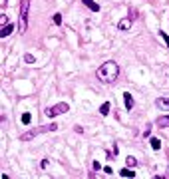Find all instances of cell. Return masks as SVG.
Listing matches in <instances>:
<instances>
[{
    "mask_svg": "<svg viewBox=\"0 0 169 179\" xmlns=\"http://www.w3.org/2000/svg\"><path fill=\"white\" fill-rule=\"evenodd\" d=\"M109 108H112V105H109V101H104V104H101V108H100V113H101V116H108V113H109Z\"/></svg>",
    "mask_w": 169,
    "mask_h": 179,
    "instance_id": "obj_12",
    "label": "cell"
},
{
    "mask_svg": "<svg viewBox=\"0 0 169 179\" xmlns=\"http://www.w3.org/2000/svg\"><path fill=\"white\" fill-rule=\"evenodd\" d=\"M12 30H14V26H12V24H4L2 30H0V36H2V38L10 36V34H12Z\"/></svg>",
    "mask_w": 169,
    "mask_h": 179,
    "instance_id": "obj_9",
    "label": "cell"
},
{
    "mask_svg": "<svg viewBox=\"0 0 169 179\" xmlns=\"http://www.w3.org/2000/svg\"><path fill=\"white\" fill-rule=\"evenodd\" d=\"M56 129H58L56 123H48V125H38L36 129H30V131H26V133L20 135V141H30V139H34L36 135H40V133H48V131H56Z\"/></svg>",
    "mask_w": 169,
    "mask_h": 179,
    "instance_id": "obj_2",
    "label": "cell"
},
{
    "mask_svg": "<svg viewBox=\"0 0 169 179\" xmlns=\"http://www.w3.org/2000/svg\"><path fill=\"white\" fill-rule=\"evenodd\" d=\"M48 163H50L48 159H42V161H40V167H42V169H46V167H48Z\"/></svg>",
    "mask_w": 169,
    "mask_h": 179,
    "instance_id": "obj_21",
    "label": "cell"
},
{
    "mask_svg": "<svg viewBox=\"0 0 169 179\" xmlns=\"http://www.w3.org/2000/svg\"><path fill=\"white\" fill-rule=\"evenodd\" d=\"M135 14H137L135 10H129V16H128V18H132V20H133V18H135Z\"/></svg>",
    "mask_w": 169,
    "mask_h": 179,
    "instance_id": "obj_23",
    "label": "cell"
},
{
    "mask_svg": "<svg viewBox=\"0 0 169 179\" xmlns=\"http://www.w3.org/2000/svg\"><path fill=\"white\" fill-rule=\"evenodd\" d=\"M157 125H159V127H169V116L157 117Z\"/></svg>",
    "mask_w": 169,
    "mask_h": 179,
    "instance_id": "obj_10",
    "label": "cell"
},
{
    "mask_svg": "<svg viewBox=\"0 0 169 179\" xmlns=\"http://www.w3.org/2000/svg\"><path fill=\"white\" fill-rule=\"evenodd\" d=\"M143 135H145V137H149V135H151V125H149V123H147V127H145V131H143Z\"/></svg>",
    "mask_w": 169,
    "mask_h": 179,
    "instance_id": "obj_19",
    "label": "cell"
},
{
    "mask_svg": "<svg viewBox=\"0 0 169 179\" xmlns=\"http://www.w3.org/2000/svg\"><path fill=\"white\" fill-rule=\"evenodd\" d=\"M155 105L159 109H169V97H157L155 100Z\"/></svg>",
    "mask_w": 169,
    "mask_h": 179,
    "instance_id": "obj_5",
    "label": "cell"
},
{
    "mask_svg": "<svg viewBox=\"0 0 169 179\" xmlns=\"http://www.w3.org/2000/svg\"><path fill=\"white\" fill-rule=\"evenodd\" d=\"M132 22H133L132 18H124L121 22H117V30H129L132 28Z\"/></svg>",
    "mask_w": 169,
    "mask_h": 179,
    "instance_id": "obj_6",
    "label": "cell"
},
{
    "mask_svg": "<svg viewBox=\"0 0 169 179\" xmlns=\"http://www.w3.org/2000/svg\"><path fill=\"white\" fill-rule=\"evenodd\" d=\"M68 109H70V105H68L66 101H60V104H56V105H52V108L46 109V116L54 117V116H60V113H66Z\"/></svg>",
    "mask_w": 169,
    "mask_h": 179,
    "instance_id": "obj_4",
    "label": "cell"
},
{
    "mask_svg": "<svg viewBox=\"0 0 169 179\" xmlns=\"http://www.w3.org/2000/svg\"><path fill=\"white\" fill-rule=\"evenodd\" d=\"M124 100H125V109H132L133 104H135V101H133V96H132L129 92H125V93H124Z\"/></svg>",
    "mask_w": 169,
    "mask_h": 179,
    "instance_id": "obj_7",
    "label": "cell"
},
{
    "mask_svg": "<svg viewBox=\"0 0 169 179\" xmlns=\"http://www.w3.org/2000/svg\"><path fill=\"white\" fill-rule=\"evenodd\" d=\"M117 153H120V149H117V145H113V149H112V155H116V157H117Z\"/></svg>",
    "mask_w": 169,
    "mask_h": 179,
    "instance_id": "obj_22",
    "label": "cell"
},
{
    "mask_svg": "<svg viewBox=\"0 0 169 179\" xmlns=\"http://www.w3.org/2000/svg\"><path fill=\"white\" fill-rule=\"evenodd\" d=\"M96 76H98L100 82H104V84H113L116 78L120 76V66H117L116 62H104L100 66V70L96 72Z\"/></svg>",
    "mask_w": 169,
    "mask_h": 179,
    "instance_id": "obj_1",
    "label": "cell"
},
{
    "mask_svg": "<svg viewBox=\"0 0 169 179\" xmlns=\"http://www.w3.org/2000/svg\"><path fill=\"white\" fill-rule=\"evenodd\" d=\"M159 36H161L163 40H165V44L169 46V34H165V32H163V30H161V32H159Z\"/></svg>",
    "mask_w": 169,
    "mask_h": 179,
    "instance_id": "obj_17",
    "label": "cell"
},
{
    "mask_svg": "<svg viewBox=\"0 0 169 179\" xmlns=\"http://www.w3.org/2000/svg\"><path fill=\"white\" fill-rule=\"evenodd\" d=\"M82 4H86L92 12H100V4H96L94 0H82Z\"/></svg>",
    "mask_w": 169,
    "mask_h": 179,
    "instance_id": "obj_8",
    "label": "cell"
},
{
    "mask_svg": "<svg viewBox=\"0 0 169 179\" xmlns=\"http://www.w3.org/2000/svg\"><path fill=\"white\" fill-rule=\"evenodd\" d=\"M120 175L121 177H133V167H124L120 171Z\"/></svg>",
    "mask_w": 169,
    "mask_h": 179,
    "instance_id": "obj_11",
    "label": "cell"
},
{
    "mask_svg": "<svg viewBox=\"0 0 169 179\" xmlns=\"http://www.w3.org/2000/svg\"><path fill=\"white\" fill-rule=\"evenodd\" d=\"M28 12H30V0H20V14H18L20 32H26V28H28Z\"/></svg>",
    "mask_w": 169,
    "mask_h": 179,
    "instance_id": "obj_3",
    "label": "cell"
},
{
    "mask_svg": "<svg viewBox=\"0 0 169 179\" xmlns=\"http://www.w3.org/2000/svg\"><path fill=\"white\" fill-rule=\"evenodd\" d=\"M151 147H153L155 151H159V149H161V139H159V137H151Z\"/></svg>",
    "mask_w": 169,
    "mask_h": 179,
    "instance_id": "obj_13",
    "label": "cell"
},
{
    "mask_svg": "<svg viewBox=\"0 0 169 179\" xmlns=\"http://www.w3.org/2000/svg\"><path fill=\"white\" fill-rule=\"evenodd\" d=\"M0 20H2V26H4V24H10V20H8V16H6V14L0 16Z\"/></svg>",
    "mask_w": 169,
    "mask_h": 179,
    "instance_id": "obj_20",
    "label": "cell"
},
{
    "mask_svg": "<svg viewBox=\"0 0 169 179\" xmlns=\"http://www.w3.org/2000/svg\"><path fill=\"white\" fill-rule=\"evenodd\" d=\"M30 121H32V113H22V123H26V125H28Z\"/></svg>",
    "mask_w": 169,
    "mask_h": 179,
    "instance_id": "obj_15",
    "label": "cell"
},
{
    "mask_svg": "<svg viewBox=\"0 0 169 179\" xmlns=\"http://www.w3.org/2000/svg\"><path fill=\"white\" fill-rule=\"evenodd\" d=\"M125 165H128V167H135V165H137V161H135V157H132V155H129L128 159H125Z\"/></svg>",
    "mask_w": 169,
    "mask_h": 179,
    "instance_id": "obj_14",
    "label": "cell"
},
{
    "mask_svg": "<svg viewBox=\"0 0 169 179\" xmlns=\"http://www.w3.org/2000/svg\"><path fill=\"white\" fill-rule=\"evenodd\" d=\"M104 171H105V173H108V175H109V173H113V169H112V167H109V165H108V167H104Z\"/></svg>",
    "mask_w": 169,
    "mask_h": 179,
    "instance_id": "obj_24",
    "label": "cell"
},
{
    "mask_svg": "<svg viewBox=\"0 0 169 179\" xmlns=\"http://www.w3.org/2000/svg\"><path fill=\"white\" fill-rule=\"evenodd\" d=\"M24 62L32 64V62H34V56H32V54H26V56H24Z\"/></svg>",
    "mask_w": 169,
    "mask_h": 179,
    "instance_id": "obj_18",
    "label": "cell"
},
{
    "mask_svg": "<svg viewBox=\"0 0 169 179\" xmlns=\"http://www.w3.org/2000/svg\"><path fill=\"white\" fill-rule=\"evenodd\" d=\"M54 24H56V26H60V24H62V14H54Z\"/></svg>",
    "mask_w": 169,
    "mask_h": 179,
    "instance_id": "obj_16",
    "label": "cell"
}]
</instances>
